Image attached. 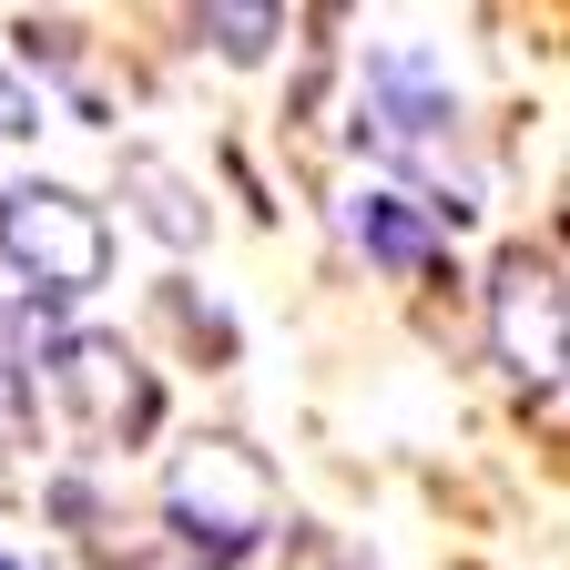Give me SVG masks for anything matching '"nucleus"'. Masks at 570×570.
<instances>
[{
  "label": "nucleus",
  "instance_id": "nucleus-1",
  "mask_svg": "<svg viewBox=\"0 0 570 570\" xmlns=\"http://www.w3.org/2000/svg\"><path fill=\"white\" fill-rule=\"evenodd\" d=\"M0 255L31 285H51V296H92L102 265H112V225L71 184H11L0 194Z\"/></svg>",
  "mask_w": 570,
  "mask_h": 570
},
{
  "label": "nucleus",
  "instance_id": "nucleus-2",
  "mask_svg": "<svg viewBox=\"0 0 570 570\" xmlns=\"http://www.w3.org/2000/svg\"><path fill=\"white\" fill-rule=\"evenodd\" d=\"M367 122L387 154H417V142H449L459 132V92L428 51H377L367 61Z\"/></svg>",
  "mask_w": 570,
  "mask_h": 570
},
{
  "label": "nucleus",
  "instance_id": "nucleus-3",
  "mask_svg": "<svg viewBox=\"0 0 570 570\" xmlns=\"http://www.w3.org/2000/svg\"><path fill=\"white\" fill-rule=\"evenodd\" d=\"M499 346H510L520 377H550L560 367V296H550V265L540 255H510V275H499Z\"/></svg>",
  "mask_w": 570,
  "mask_h": 570
},
{
  "label": "nucleus",
  "instance_id": "nucleus-4",
  "mask_svg": "<svg viewBox=\"0 0 570 570\" xmlns=\"http://www.w3.org/2000/svg\"><path fill=\"white\" fill-rule=\"evenodd\" d=\"M346 235L367 245L387 275H428V265H439V225H428V204H407V194H387V184L346 194Z\"/></svg>",
  "mask_w": 570,
  "mask_h": 570
},
{
  "label": "nucleus",
  "instance_id": "nucleus-5",
  "mask_svg": "<svg viewBox=\"0 0 570 570\" xmlns=\"http://www.w3.org/2000/svg\"><path fill=\"white\" fill-rule=\"evenodd\" d=\"M0 132H31V92L11 82V71H0Z\"/></svg>",
  "mask_w": 570,
  "mask_h": 570
},
{
  "label": "nucleus",
  "instance_id": "nucleus-6",
  "mask_svg": "<svg viewBox=\"0 0 570 570\" xmlns=\"http://www.w3.org/2000/svg\"><path fill=\"white\" fill-rule=\"evenodd\" d=\"M0 570H11V560H0Z\"/></svg>",
  "mask_w": 570,
  "mask_h": 570
}]
</instances>
